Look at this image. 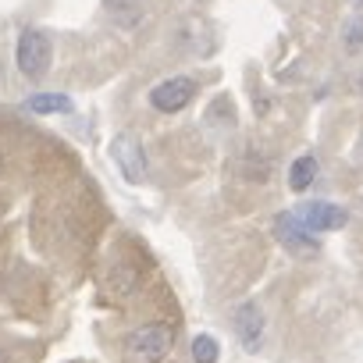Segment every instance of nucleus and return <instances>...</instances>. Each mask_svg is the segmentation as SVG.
Instances as JSON below:
<instances>
[{
	"instance_id": "nucleus-1",
	"label": "nucleus",
	"mask_w": 363,
	"mask_h": 363,
	"mask_svg": "<svg viewBox=\"0 0 363 363\" xmlns=\"http://www.w3.org/2000/svg\"><path fill=\"white\" fill-rule=\"evenodd\" d=\"M174 349V328L164 324V320H153V324H143L128 335V352L146 359V363H164Z\"/></svg>"
},
{
	"instance_id": "nucleus-2",
	"label": "nucleus",
	"mask_w": 363,
	"mask_h": 363,
	"mask_svg": "<svg viewBox=\"0 0 363 363\" xmlns=\"http://www.w3.org/2000/svg\"><path fill=\"white\" fill-rule=\"evenodd\" d=\"M50 57H54V47H50V36L36 33V29H26L18 36V47H15V61H18V72L26 79H43L47 68H50Z\"/></svg>"
},
{
	"instance_id": "nucleus-3",
	"label": "nucleus",
	"mask_w": 363,
	"mask_h": 363,
	"mask_svg": "<svg viewBox=\"0 0 363 363\" xmlns=\"http://www.w3.org/2000/svg\"><path fill=\"white\" fill-rule=\"evenodd\" d=\"M111 157H114V164L128 186H143L146 182V150L132 132H118L111 139Z\"/></svg>"
},
{
	"instance_id": "nucleus-4",
	"label": "nucleus",
	"mask_w": 363,
	"mask_h": 363,
	"mask_svg": "<svg viewBox=\"0 0 363 363\" xmlns=\"http://www.w3.org/2000/svg\"><path fill=\"white\" fill-rule=\"evenodd\" d=\"M193 96H196V79L171 75V79H164L150 89V107L160 111V114H178L182 107L193 104Z\"/></svg>"
},
{
	"instance_id": "nucleus-5",
	"label": "nucleus",
	"mask_w": 363,
	"mask_h": 363,
	"mask_svg": "<svg viewBox=\"0 0 363 363\" xmlns=\"http://www.w3.org/2000/svg\"><path fill=\"white\" fill-rule=\"evenodd\" d=\"M274 235H278V242H281L289 253H296V257L317 253V239H313V232L299 221V214H278V218H274Z\"/></svg>"
},
{
	"instance_id": "nucleus-6",
	"label": "nucleus",
	"mask_w": 363,
	"mask_h": 363,
	"mask_svg": "<svg viewBox=\"0 0 363 363\" xmlns=\"http://www.w3.org/2000/svg\"><path fill=\"white\" fill-rule=\"evenodd\" d=\"M299 221H303L313 235H324V232H338V228H345L349 211L338 207V203H328V200H313V203H303Z\"/></svg>"
},
{
	"instance_id": "nucleus-7",
	"label": "nucleus",
	"mask_w": 363,
	"mask_h": 363,
	"mask_svg": "<svg viewBox=\"0 0 363 363\" xmlns=\"http://www.w3.org/2000/svg\"><path fill=\"white\" fill-rule=\"evenodd\" d=\"M232 324H235V335L246 345V352H257V345L264 342V310L257 303H239L232 313Z\"/></svg>"
},
{
	"instance_id": "nucleus-8",
	"label": "nucleus",
	"mask_w": 363,
	"mask_h": 363,
	"mask_svg": "<svg viewBox=\"0 0 363 363\" xmlns=\"http://www.w3.org/2000/svg\"><path fill=\"white\" fill-rule=\"evenodd\" d=\"M104 289H107L111 296H118V299H128V296H135V289H139V271H135L132 264H125V260H114V264L107 267V274H104Z\"/></svg>"
},
{
	"instance_id": "nucleus-9",
	"label": "nucleus",
	"mask_w": 363,
	"mask_h": 363,
	"mask_svg": "<svg viewBox=\"0 0 363 363\" xmlns=\"http://www.w3.org/2000/svg\"><path fill=\"white\" fill-rule=\"evenodd\" d=\"M317 171H320V164H317V157H313V153H303V157H296V160L289 164V186H292L296 193H306V189L313 186Z\"/></svg>"
},
{
	"instance_id": "nucleus-10",
	"label": "nucleus",
	"mask_w": 363,
	"mask_h": 363,
	"mask_svg": "<svg viewBox=\"0 0 363 363\" xmlns=\"http://www.w3.org/2000/svg\"><path fill=\"white\" fill-rule=\"evenodd\" d=\"M26 111H33V114H72L75 104H72L68 93H36V96L26 100Z\"/></svg>"
},
{
	"instance_id": "nucleus-11",
	"label": "nucleus",
	"mask_w": 363,
	"mask_h": 363,
	"mask_svg": "<svg viewBox=\"0 0 363 363\" xmlns=\"http://www.w3.org/2000/svg\"><path fill=\"white\" fill-rule=\"evenodd\" d=\"M203 33H207V26H203L200 18L182 22V26H178V43H182V50H189V54H211V47H207V43H200V40H203Z\"/></svg>"
},
{
	"instance_id": "nucleus-12",
	"label": "nucleus",
	"mask_w": 363,
	"mask_h": 363,
	"mask_svg": "<svg viewBox=\"0 0 363 363\" xmlns=\"http://www.w3.org/2000/svg\"><path fill=\"white\" fill-rule=\"evenodd\" d=\"M107 4H111V18L118 26H125V29H132L143 18V8L135 4V0H107Z\"/></svg>"
},
{
	"instance_id": "nucleus-13",
	"label": "nucleus",
	"mask_w": 363,
	"mask_h": 363,
	"mask_svg": "<svg viewBox=\"0 0 363 363\" xmlns=\"http://www.w3.org/2000/svg\"><path fill=\"white\" fill-rule=\"evenodd\" d=\"M342 50L345 54H359L363 50V15H352L342 26Z\"/></svg>"
},
{
	"instance_id": "nucleus-14",
	"label": "nucleus",
	"mask_w": 363,
	"mask_h": 363,
	"mask_svg": "<svg viewBox=\"0 0 363 363\" xmlns=\"http://www.w3.org/2000/svg\"><path fill=\"white\" fill-rule=\"evenodd\" d=\"M221 349H218V338L214 335H196L193 338V363H218Z\"/></svg>"
},
{
	"instance_id": "nucleus-15",
	"label": "nucleus",
	"mask_w": 363,
	"mask_h": 363,
	"mask_svg": "<svg viewBox=\"0 0 363 363\" xmlns=\"http://www.w3.org/2000/svg\"><path fill=\"white\" fill-rule=\"evenodd\" d=\"M356 89L363 93V68H359V75H356Z\"/></svg>"
},
{
	"instance_id": "nucleus-16",
	"label": "nucleus",
	"mask_w": 363,
	"mask_h": 363,
	"mask_svg": "<svg viewBox=\"0 0 363 363\" xmlns=\"http://www.w3.org/2000/svg\"><path fill=\"white\" fill-rule=\"evenodd\" d=\"M352 4H356V8H363V0H352Z\"/></svg>"
}]
</instances>
